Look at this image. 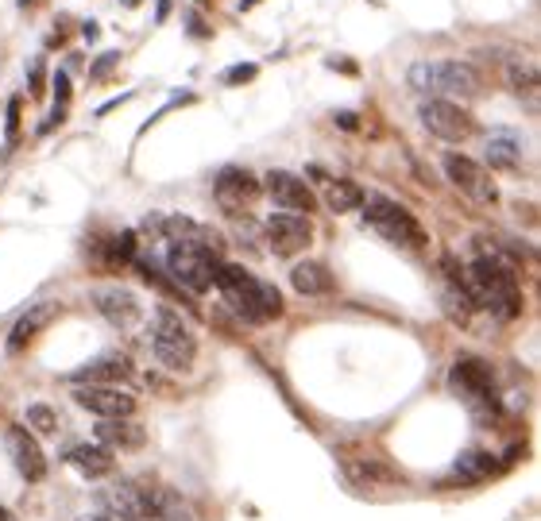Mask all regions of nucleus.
<instances>
[{"label":"nucleus","mask_w":541,"mask_h":521,"mask_svg":"<svg viewBox=\"0 0 541 521\" xmlns=\"http://www.w3.org/2000/svg\"><path fill=\"white\" fill-rule=\"evenodd\" d=\"M337 124L344 128V132H356V128H359V116H356V112H337Z\"/></svg>","instance_id":"35"},{"label":"nucleus","mask_w":541,"mask_h":521,"mask_svg":"<svg viewBox=\"0 0 541 521\" xmlns=\"http://www.w3.org/2000/svg\"><path fill=\"white\" fill-rule=\"evenodd\" d=\"M213 193L228 213H240V208H248L263 190H260V178H255L252 171H244V166H225L213 181Z\"/></svg>","instance_id":"15"},{"label":"nucleus","mask_w":541,"mask_h":521,"mask_svg":"<svg viewBox=\"0 0 541 521\" xmlns=\"http://www.w3.org/2000/svg\"><path fill=\"white\" fill-rule=\"evenodd\" d=\"M151 521H193L190 506L178 499L171 487H159V499H155V517Z\"/></svg>","instance_id":"25"},{"label":"nucleus","mask_w":541,"mask_h":521,"mask_svg":"<svg viewBox=\"0 0 541 521\" xmlns=\"http://www.w3.org/2000/svg\"><path fill=\"white\" fill-rule=\"evenodd\" d=\"M20 4H28V0H20Z\"/></svg>","instance_id":"41"},{"label":"nucleus","mask_w":541,"mask_h":521,"mask_svg":"<svg viewBox=\"0 0 541 521\" xmlns=\"http://www.w3.org/2000/svg\"><path fill=\"white\" fill-rule=\"evenodd\" d=\"M255 74H260V66H255V62H240V66H232V70L225 74V85H244V82H252Z\"/></svg>","instance_id":"30"},{"label":"nucleus","mask_w":541,"mask_h":521,"mask_svg":"<svg viewBox=\"0 0 541 521\" xmlns=\"http://www.w3.org/2000/svg\"><path fill=\"white\" fill-rule=\"evenodd\" d=\"M4 132H8V139H16V136H20V97H12V101H8V116H4Z\"/></svg>","instance_id":"31"},{"label":"nucleus","mask_w":541,"mask_h":521,"mask_svg":"<svg viewBox=\"0 0 541 521\" xmlns=\"http://www.w3.org/2000/svg\"><path fill=\"white\" fill-rule=\"evenodd\" d=\"M480 247V259L472 267H464V282H468V294L475 305L492 309L495 317L514 321L522 313V290H519V275L507 259L499 255L495 243H487L483 236L475 240Z\"/></svg>","instance_id":"1"},{"label":"nucleus","mask_w":541,"mask_h":521,"mask_svg":"<svg viewBox=\"0 0 541 521\" xmlns=\"http://www.w3.org/2000/svg\"><path fill=\"white\" fill-rule=\"evenodd\" d=\"M85 521H105V517H85Z\"/></svg>","instance_id":"40"},{"label":"nucleus","mask_w":541,"mask_h":521,"mask_svg":"<svg viewBox=\"0 0 541 521\" xmlns=\"http://www.w3.org/2000/svg\"><path fill=\"white\" fill-rule=\"evenodd\" d=\"M67 464L74 467V472H82L85 479H101V475H109L116 460H112V452L109 448H101V445H77L67 452Z\"/></svg>","instance_id":"21"},{"label":"nucleus","mask_w":541,"mask_h":521,"mask_svg":"<svg viewBox=\"0 0 541 521\" xmlns=\"http://www.w3.org/2000/svg\"><path fill=\"white\" fill-rule=\"evenodd\" d=\"M418 116H421L425 132L445 139V143H464V139L475 136V120L460 109L457 101H425L418 109Z\"/></svg>","instance_id":"9"},{"label":"nucleus","mask_w":541,"mask_h":521,"mask_svg":"<svg viewBox=\"0 0 541 521\" xmlns=\"http://www.w3.org/2000/svg\"><path fill=\"white\" fill-rule=\"evenodd\" d=\"M267 243L275 255L290 259L314 243V225H309V216H302V213H270L267 216Z\"/></svg>","instance_id":"11"},{"label":"nucleus","mask_w":541,"mask_h":521,"mask_svg":"<svg viewBox=\"0 0 541 521\" xmlns=\"http://www.w3.org/2000/svg\"><path fill=\"white\" fill-rule=\"evenodd\" d=\"M507 82H510L514 93H522V89L530 97L537 93V70L530 66V62H510V66H507Z\"/></svg>","instance_id":"28"},{"label":"nucleus","mask_w":541,"mask_h":521,"mask_svg":"<svg viewBox=\"0 0 541 521\" xmlns=\"http://www.w3.org/2000/svg\"><path fill=\"white\" fill-rule=\"evenodd\" d=\"M166 270H171V278L178 286H186L190 294H205L217 275V255L209 252L205 240H171Z\"/></svg>","instance_id":"6"},{"label":"nucleus","mask_w":541,"mask_h":521,"mask_svg":"<svg viewBox=\"0 0 541 521\" xmlns=\"http://www.w3.org/2000/svg\"><path fill=\"white\" fill-rule=\"evenodd\" d=\"M132 252H136V236H132V232H124V236L116 240V255H120V259H132Z\"/></svg>","instance_id":"33"},{"label":"nucleus","mask_w":541,"mask_h":521,"mask_svg":"<svg viewBox=\"0 0 541 521\" xmlns=\"http://www.w3.org/2000/svg\"><path fill=\"white\" fill-rule=\"evenodd\" d=\"M28 433H39V437H50V433H58V413L50 410V406H28Z\"/></svg>","instance_id":"27"},{"label":"nucleus","mask_w":541,"mask_h":521,"mask_svg":"<svg viewBox=\"0 0 541 521\" xmlns=\"http://www.w3.org/2000/svg\"><path fill=\"white\" fill-rule=\"evenodd\" d=\"M151 351L163 367L171 371H190L193 356H198V340H193L190 324L182 321V313H174L171 305H159L151 313Z\"/></svg>","instance_id":"3"},{"label":"nucleus","mask_w":541,"mask_h":521,"mask_svg":"<svg viewBox=\"0 0 541 521\" xmlns=\"http://www.w3.org/2000/svg\"><path fill=\"white\" fill-rule=\"evenodd\" d=\"M4 448L12 455V464H16V472L28 479V483H43V479H47V455H43L39 440L28 433V428L12 425L4 433Z\"/></svg>","instance_id":"14"},{"label":"nucleus","mask_w":541,"mask_h":521,"mask_svg":"<svg viewBox=\"0 0 541 521\" xmlns=\"http://www.w3.org/2000/svg\"><path fill=\"white\" fill-rule=\"evenodd\" d=\"M132 379V363L124 356H101L93 363H85V367H77L70 375L74 386H120Z\"/></svg>","instance_id":"18"},{"label":"nucleus","mask_w":541,"mask_h":521,"mask_svg":"<svg viewBox=\"0 0 541 521\" xmlns=\"http://www.w3.org/2000/svg\"><path fill=\"white\" fill-rule=\"evenodd\" d=\"M414 93L445 101V97H475L480 93V77L464 62H414L406 74Z\"/></svg>","instance_id":"4"},{"label":"nucleus","mask_w":541,"mask_h":521,"mask_svg":"<svg viewBox=\"0 0 541 521\" xmlns=\"http://www.w3.org/2000/svg\"><path fill=\"white\" fill-rule=\"evenodd\" d=\"M213 286L221 290L228 309L236 313V317H244L248 324H267V321L282 317V294L270 282L248 275V270L236 267V263H217Z\"/></svg>","instance_id":"2"},{"label":"nucleus","mask_w":541,"mask_h":521,"mask_svg":"<svg viewBox=\"0 0 541 521\" xmlns=\"http://www.w3.org/2000/svg\"><path fill=\"white\" fill-rule=\"evenodd\" d=\"M50 85H55V101H58V109H67V104H70V74H55V82H50Z\"/></svg>","instance_id":"32"},{"label":"nucleus","mask_w":541,"mask_h":521,"mask_svg":"<svg viewBox=\"0 0 541 521\" xmlns=\"http://www.w3.org/2000/svg\"><path fill=\"white\" fill-rule=\"evenodd\" d=\"M263 190H267V198L275 201L279 213H302V216H309L317 208L314 190H309L306 181L298 174H290V171H270L263 178Z\"/></svg>","instance_id":"12"},{"label":"nucleus","mask_w":541,"mask_h":521,"mask_svg":"<svg viewBox=\"0 0 541 521\" xmlns=\"http://www.w3.org/2000/svg\"><path fill=\"white\" fill-rule=\"evenodd\" d=\"M93 305H97V313L109 324H116V329H136V324L144 321V305H139V297L132 290H124V286H97Z\"/></svg>","instance_id":"13"},{"label":"nucleus","mask_w":541,"mask_h":521,"mask_svg":"<svg viewBox=\"0 0 541 521\" xmlns=\"http://www.w3.org/2000/svg\"><path fill=\"white\" fill-rule=\"evenodd\" d=\"M116 62H120V50H105V55H101V58L93 62V70H89V77H93V82H105V77L112 74Z\"/></svg>","instance_id":"29"},{"label":"nucleus","mask_w":541,"mask_h":521,"mask_svg":"<svg viewBox=\"0 0 541 521\" xmlns=\"http://www.w3.org/2000/svg\"><path fill=\"white\" fill-rule=\"evenodd\" d=\"M31 93H43V62H31Z\"/></svg>","instance_id":"36"},{"label":"nucleus","mask_w":541,"mask_h":521,"mask_svg":"<svg viewBox=\"0 0 541 521\" xmlns=\"http://www.w3.org/2000/svg\"><path fill=\"white\" fill-rule=\"evenodd\" d=\"M448 383H453L457 394L468 402L472 413L480 417H492L499 410V398H495V375L483 359H460L453 371H448Z\"/></svg>","instance_id":"7"},{"label":"nucleus","mask_w":541,"mask_h":521,"mask_svg":"<svg viewBox=\"0 0 541 521\" xmlns=\"http://www.w3.org/2000/svg\"><path fill=\"white\" fill-rule=\"evenodd\" d=\"M101 448H144L147 445V428L132 421V417H101V425L93 428Z\"/></svg>","instance_id":"19"},{"label":"nucleus","mask_w":541,"mask_h":521,"mask_svg":"<svg viewBox=\"0 0 541 521\" xmlns=\"http://www.w3.org/2000/svg\"><path fill=\"white\" fill-rule=\"evenodd\" d=\"M124 8H139V0H124Z\"/></svg>","instance_id":"38"},{"label":"nucleus","mask_w":541,"mask_h":521,"mask_svg":"<svg viewBox=\"0 0 541 521\" xmlns=\"http://www.w3.org/2000/svg\"><path fill=\"white\" fill-rule=\"evenodd\" d=\"M155 499H159V487H147V483H116V487H105L97 494V502L105 514L132 517V521H151Z\"/></svg>","instance_id":"8"},{"label":"nucleus","mask_w":541,"mask_h":521,"mask_svg":"<svg viewBox=\"0 0 541 521\" xmlns=\"http://www.w3.org/2000/svg\"><path fill=\"white\" fill-rule=\"evenodd\" d=\"M341 472L352 487H391L403 483V472L391 467L383 455H341Z\"/></svg>","instance_id":"16"},{"label":"nucleus","mask_w":541,"mask_h":521,"mask_svg":"<svg viewBox=\"0 0 541 521\" xmlns=\"http://www.w3.org/2000/svg\"><path fill=\"white\" fill-rule=\"evenodd\" d=\"M55 313H58V305H55V302L31 305L28 313H23V317H20L16 324H12V332H8V351H12V356H20V351L28 348V344L35 340V336L47 329L50 321H55Z\"/></svg>","instance_id":"20"},{"label":"nucleus","mask_w":541,"mask_h":521,"mask_svg":"<svg viewBox=\"0 0 541 521\" xmlns=\"http://www.w3.org/2000/svg\"><path fill=\"white\" fill-rule=\"evenodd\" d=\"M325 205L333 213H352V208L364 205V190L348 178H337V181H329V190H325Z\"/></svg>","instance_id":"24"},{"label":"nucleus","mask_w":541,"mask_h":521,"mask_svg":"<svg viewBox=\"0 0 541 521\" xmlns=\"http://www.w3.org/2000/svg\"><path fill=\"white\" fill-rule=\"evenodd\" d=\"M74 402L97 417H132L136 398L120 386H74Z\"/></svg>","instance_id":"17"},{"label":"nucleus","mask_w":541,"mask_h":521,"mask_svg":"<svg viewBox=\"0 0 541 521\" xmlns=\"http://www.w3.org/2000/svg\"><path fill=\"white\" fill-rule=\"evenodd\" d=\"M522 159V151H519V143H514L510 136H495V139H487V163L492 166H502V171H514Z\"/></svg>","instance_id":"26"},{"label":"nucleus","mask_w":541,"mask_h":521,"mask_svg":"<svg viewBox=\"0 0 541 521\" xmlns=\"http://www.w3.org/2000/svg\"><path fill=\"white\" fill-rule=\"evenodd\" d=\"M329 66H333V70H341V74H348V77H356V74H359V66H356L352 58H329Z\"/></svg>","instance_id":"34"},{"label":"nucleus","mask_w":541,"mask_h":521,"mask_svg":"<svg viewBox=\"0 0 541 521\" xmlns=\"http://www.w3.org/2000/svg\"><path fill=\"white\" fill-rule=\"evenodd\" d=\"M0 521H12V517H8V510H4V506H0Z\"/></svg>","instance_id":"39"},{"label":"nucleus","mask_w":541,"mask_h":521,"mask_svg":"<svg viewBox=\"0 0 541 521\" xmlns=\"http://www.w3.org/2000/svg\"><path fill=\"white\" fill-rule=\"evenodd\" d=\"M359 208H364V220L379 232L383 240H391L398 247H410V252H421V247L430 243L425 228L418 225V216L410 213V208H403L398 201H391V198H364Z\"/></svg>","instance_id":"5"},{"label":"nucleus","mask_w":541,"mask_h":521,"mask_svg":"<svg viewBox=\"0 0 541 521\" xmlns=\"http://www.w3.org/2000/svg\"><path fill=\"white\" fill-rule=\"evenodd\" d=\"M290 282L294 290L306 294V297H321V294H333V275L325 263H314V259H306V263H298L290 270Z\"/></svg>","instance_id":"22"},{"label":"nucleus","mask_w":541,"mask_h":521,"mask_svg":"<svg viewBox=\"0 0 541 521\" xmlns=\"http://www.w3.org/2000/svg\"><path fill=\"white\" fill-rule=\"evenodd\" d=\"M495 455L492 452H464L457 467H453V475L460 479V483H483V479H492L495 475Z\"/></svg>","instance_id":"23"},{"label":"nucleus","mask_w":541,"mask_h":521,"mask_svg":"<svg viewBox=\"0 0 541 521\" xmlns=\"http://www.w3.org/2000/svg\"><path fill=\"white\" fill-rule=\"evenodd\" d=\"M441 166H445V174H448V181L460 190V193H468L472 201H483V205H492L495 198H499V190H495V181H492V174L483 171L475 159H468V155H457V151H448L445 159H441Z\"/></svg>","instance_id":"10"},{"label":"nucleus","mask_w":541,"mask_h":521,"mask_svg":"<svg viewBox=\"0 0 541 521\" xmlns=\"http://www.w3.org/2000/svg\"><path fill=\"white\" fill-rule=\"evenodd\" d=\"M190 31H193V39H205L209 31H205V23L201 20H190Z\"/></svg>","instance_id":"37"}]
</instances>
